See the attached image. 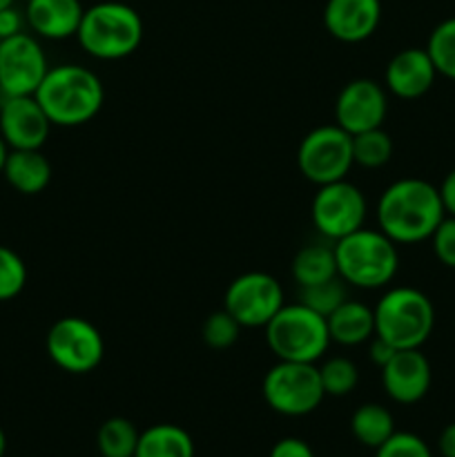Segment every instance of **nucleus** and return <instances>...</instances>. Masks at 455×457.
<instances>
[{
  "label": "nucleus",
  "instance_id": "f257e3e1",
  "mask_svg": "<svg viewBox=\"0 0 455 457\" xmlns=\"http://www.w3.org/2000/svg\"><path fill=\"white\" fill-rule=\"evenodd\" d=\"M377 228L395 244H419L431 239L446 217L440 190L424 179L406 177L391 183L377 201Z\"/></svg>",
  "mask_w": 455,
  "mask_h": 457
},
{
  "label": "nucleus",
  "instance_id": "f03ea898",
  "mask_svg": "<svg viewBox=\"0 0 455 457\" xmlns=\"http://www.w3.org/2000/svg\"><path fill=\"white\" fill-rule=\"evenodd\" d=\"M36 101L58 128H79L89 123L105 103L103 80L79 62L49 67L36 89Z\"/></svg>",
  "mask_w": 455,
  "mask_h": 457
},
{
  "label": "nucleus",
  "instance_id": "7ed1b4c3",
  "mask_svg": "<svg viewBox=\"0 0 455 457\" xmlns=\"http://www.w3.org/2000/svg\"><path fill=\"white\" fill-rule=\"evenodd\" d=\"M79 45L98 61H120L141 47L143 18L123 0H105L85 9Z\"/></svg>",
  "mask_w": 455,
  "mask_h": 457
},
{
  "label": "nucleus",
  "instance_id": "20e7f679",
  "mask_svg": "<svg viewBox=\"0 0 455 457\" xmlns=\"http://www.w3.org/2000/svg\"><path fill=\"white\" fill-rule=\"evenodd\" d=\"M335 262L339 279L355 288L377 290L393 281L400 268L397 244L382 230L360 228L352 235L335 241Z\"/></svg>",
  "mask_w": 455,
  "mask_h": 457
},
{
  "label": "nucleus",
  "instance_id": "39448f33",
  "mask_svg": "<svg viewBox=\"0 0 455 457\" xmlns=\"http://www.w3.org/2000/svg\"><path fill=\"white\" fill-rule=\"evenodd\" d=\"M375 312V335L397 351L422 348L435 328L433 302L418 288L397 286L388 288L377 299Z\"/></svg>",
  "mask_w": 455,
  "mask_h": 457
},
{
  "label": "nucleus",
  "instance_id": "423d86ee",
  "mask_svg": "<svg viewBox=\"0 0 455 457\" xmlns=\"http://www.w3.org/2000/svg\"><path fill=\"white\" fill-rule=\"evenodd\" d=\"M268 348L277 360L315 364L326 355L330 342L328 321L303 303H284L266 326Z\"/></svg>",
  "mask_w": 455,
  "mask_h": 457
},
{
  "label": "nucleus",
  "instance_id": "0eeeda50",
  "mask_svg": "<svg viewBox=\"0 0 455 457\" xmlns=\"http://www.w3.org/2000/svg\"><path fill=\"white\" fill-rule=\"evenodd\" d=\"M261 395L275 413L285 418H303L319 409L326 393L315 364L277 360L263 378Z\"/></svg>",
  "mask_w": 455,
  "mask_h": 457
},
{
  "label": "nucleus",
  "instance_id": "6e6552de",
  "mask_svg": "<svg viewBox=\"0 0 455 457\" xmlns=\"http://www.w3.org/2000/svg\"><path fill=\"white\" fill-rule=\"evenodd\" d=\"M297 165L299 172L317 187L342 181L355 165L352 137L337 123L310 129L299 143Z\"/></svg>",
  "mask_w": 455,
  "mask_h": 457
},
{
  "label": "nucleus",
  "instance_id": "1a4fd4ad",
  "mask_svg": "<svg viewBox=\"0 0 455 457\" xmlns=\"http://www.w3.org/2000/svg\"><path fill=\"white\" fill-rule=\"evenodd\" d=\"M45 346H47L49 360L71 375L92 373L105 357V342H103L101 330L85 317L76 315L54 321Z\"/></svg>",
  "mask_w": 455,
  "mask_h": 457
},
{
  "label": "nucleus",
  "instance_id": "9d476101",
  "mask_svg": "<svg viewBox=\"0 0 455 457\" xmlns=\"http://www.w3.org/2000/svg\"><path fill=\"white\" fill-rule=\"evenodd\" d=\"M366 214H368V204L364 192L346 179L317 187L310 205L312 226L333 244L364 228Z\"/></svg>",
  "mask_w": 455,
  "mask_h": 457
},
{
  "label": "nucleus",
  "instance_id": "9b49d317",
  "mask_svg": "<svg viewBox=\"0 0 455 457\" xmlns=\"http://www.w3.org/2000/svg\"><path fill=\"white\" fill-rule=\"evenodd\" d=\"M285 303L284 288L268 272H244L235 277L223 295V308L244 328H263Z\"/></svg>",
  "mask_w": 455,
  "mask_h": 457
},
{
  "label": "nucleus",
  "instance_id": "f8f14e48",
  "mask_svg": "<svg viewBox=\"0 0 455 457\" xmlns=\"http://www.w3.org/2000/svg\"><path fill=\"white\" fill-rule=\"evenodd\" d=\"M49 71L47 56L31 34L12 36L0 43V94L34 96Z\"/></svg>",
  "mask_w": 455,
  "mask_h": 457
},
{
  "label": "nucleus",
  "instance_id": "ddd939ff",
  "mask_svg": "<svg viewBox=\"0 0 455 457\" xmlns=\"http://www.w3.org/2000/svg\"><path fill=\"white\" fill-rule=\"evenodd\" d=\"M388 114L386 87L377 80L355 79L342 87L335 101V120L348 134L382 128Z\"/></svg>",
  "mask_w": 455,
  "mask_h": 457
},
{
  "label": "nucleus",
  "instance_id": "4468645a",
  "mask_svg": "<svg viewBox=\"0 0 455 457\" xmlns=\"http://www.w3.org/2000/svg\"><path fill=\"white\" fill-rule=\"evenodd\" d=\"M52 120L36 96H4L0 103V137L9 150H40Z\"/></svg>",
  "mask_w": 455,
  "mask_h": 457
},
{
  "label": "nucleus",
  "instance_id": "2eb2a0df",
  "mask_svg": "<svg viewBox=\"0 0 455 457\" xmlns=\"http://www.w3.org/2000/svg\"><path fill=\"white\" fill-rule=\"evenodd\" d=\"M379 370H382L384 393L397 404H418L431 391V361L426 360V355L419 348L397 351L391 357V361L384 364Z\"/></svg>",
  "mask_w": 455,
  "mask_h": 457
},
{
  "label": "nucleus",
  "instance_id": "dca6fc26",
  "mask_svg": "<svg viewBox=\"0 0 455 457\" xmlns=\"http://www.w3.org/2000/svg\"><path fill=\"white\" fill-rule=\"evenodd\" d=\"M437 79V70L428 56L426 47H409L397 52L388 61L384 71V87L397 98L415 101L431 92Z\"/></svg>",
  "mask_w": 455,
  "mask_h": 457
},
{
  "label": "nucleus",
  "instance_id": "f3484780",
  "mask_svg": "<svg viewBox=\"0 0 455 457\" xmlns=\"http://www.w3.org/2000/svg\"><path fill=\"white\" fill-rule=\"evenodd\" d=\"M382 21V0H328L324 27L342 43H361L377 31Z\"/></svg>",
  "mask_w": 455,
  "mask_h": 457
},
{
  "label": "nucleus",
  "instance_id": "a211bd4d",
  "mask_svg": "<svg viewBox=\"0 0 455 457\" xmlns=\"http://www.w3.org/2000/svg\"><path fill=\"white\" fill-rule=\"evenodd\" d=\"M83 13L80 0H31L25 9L27 25L47 40H65L79 34Z\"/></svg>",
  "mask_w": 455,
  "mask_h": 457
},
{
  "label": "nucleus",
  "instance_id": "6ab92c4d",
  "mask_svg": "<svg viewBox=\"0 0 455 457\" xmlns=\"http://www.w3.org/2000/svg\"><path fill=\"white\" fill-rule=\"evenodd\" d=\"M3 177L21 195H40L52 181V163L40 150H9Z\"/></svg>",
  "mask_w": 455,
  "mask_h": 457
},
{
  "label": "nucleus",
  "instance_id": "aec40b11",
  "mask_svg": "<svg viewBox=\"0 0 455 457\" xmlns=\"http://www.w3.org/2000/svg\"><path fill=\"white\" fill-rule=\"evenodd\" d=\"M330 342L339 346H360L375 335V312L368 303L346 299L335 312L326 317Z\"/></svg>",
  "mask_w": 455,
  "mask_h": 457
},
{
  "label": "nucleus",
  "instance_id": "412c9836",
  "mask_svg": "<svg viewBox=\"0 0 455 457\" xmlns=\"http://www.w3.org/2000/svg\"><path fill=\"white\" fill-rule=\"evenodd\" d=\"M194 440L177 424H152L141 431L134 457H194Z\"/></svg>",
  "mask_w": 455,
  "mask_h": 457
},
{
  "label": "nucleus",
  "instance_id": "4be33fe9",
  "mask_svg": "<svg viewBox=\"0 0 455 457\" xmlns=\"http://www.w3.org/2000/svg\"><path fill=\"white\" fill-rule=\"evenodd\" d=\"M293 279L299 288L303 286L324 284V281L337 279V262H335V245L330 244H308L294 254Z\"/></svg>",
  "mask_w": 455,
  "mask_h": 457
},
{
  "label": "nucleus",
  "instance_id": "5701e85b",
  "mask_svg": "<svg viewBox=\"0 0 455 457\" xmlns=\"http://www.w3.org/2000/svg\"><path fill=\"white\" fill-rule=\"evenodd\" d=\"M351 433L366 449H379L395 433V420L386 406L377 402L357 406L351 415Z\"/></svg>",
  "mask_w": 455,
  "mask_h": 457
},
{
  "label": "nucleus",
  "instance_id": "b1692460",
  "mask_svg": "<svg viewBox=\"0 0 455 457\" xmlns=\"http://www.w3.org/2000/svg\"><path fill=\"white\" fill-rule=\"evenodd\" d=\"M138 431L128 418H110L96 433V449L101 457H134L138 445Z\"/></svg>",
  "mask_w": 455,
  "mask_h": 457
},
{
  "label": "nucleus",
  "instance_id": "393cba45",
  "mask_svg": "<svg viewBox=\"0 0 455 457\" xmlns=\"http://www.w3.org/2000/svg\"><path fill=\"white\" fill-rule=\"evenodd\" d=\"M352 159L366 170L384 168L393 159V138L384 128L352 134Z\"/></svg>",
  "mask_w": 455,
  "mask_h": 457
},
{
  "label": "nucleus",
  "instance_id": "a878e982",
  "mask_svg": "<svg viewBox=\"0 0 455 457\" xmlns=\"http://www.w3.org/2000/svg\"><path fill=\"white\" fill-rule=\"evenodd\" d=\"M317 369H319L324 393L330 397L351 395L357 388V384H360V369L348 357H330V360H326Z\"/></svg>",
  "mask_w": 455,
  "mask_h": 457
},
{
  "label": "nucleus",
  "instance_id": "bb28decb",
  "mask_svg": "<svg viewBox=\"0 0 455 457\" xmlns=\"http://www.w3.org/2000/svg\"><path fill=\"white\" fill-rule=\"evenodd\" d=\"M426 52L435 65L437 74L455 80V16L442 21L431 31L426 43Z\"/></svg>",
  "mask_w": 455,
  "mask_h": 457
},
{
  "label": "nucleus",
  "instance_id": "cd10ccee",
  "mask_svg": "<svg viewBox=\"0 0 455 457\" xmlns=\"http://www.w3.org/2000/svg\"><path fill=\"white\" fill-rule=\"evenodd\" d=\"M346 299V288H343L339 277L337 279L324 281V284L303 286V288H299V303L308 306L310 311L319 312L321 317H328L330 312L337 311Z\"/></svg>",
  "mask_w": 455,
  "mask_h": 457
},
{
  "label": "nucleus",
  "instance_id": "c85d7f7f",
  "mask_svg": "<svg viewBox=\"0 0 455 457\" xmlns=\"http://www.w3.org/2000/svg\"><path fill=\"white\" fill-rule=\"evenodd\" d=\"M241 328L244 326L226 308H221V311L208 315V320L203 321V328H201V335H203V342L210 348H214V351H226V348L235 346Z\"/></svg>",
  "mask_w": 455,
  "mask_h": 457
},
{
  "label": "nucleus",
  "instance_id": "c756f323",
  "mask_svg": "<svg viewBox=\"0 0 455 457\" xmlns=\"http://www.w3.org/2000/svg\"><path fill=\"white\" fill-rule=\"evenodd\" d=\"M27 284V266L18 253L0 245V302L16 299Z\"/></svg>",
  "mask_w": 455,
  "mask_h": 457
},
{
  "label": "nucleus",
  "instance_id": "7c9ffc66",
  "mask_svg": "<svg viewBox=\"0 0 455 457\" xmlns=\"http://www.w3.org/2000/svg\"><path fill=\"white\" fill-rule=\"evenodd\" d=\"M375 457H433V451L415 433L395 431L379 449H375Z\"/></svg>",
  "mask_w": 455,
  "mask_h": 457
},
{
  "label": "nucleus",
  "instance_id": "2f4dec72",
  "mask_svg": "<svg viewBox=\"0 0 455 457\" xmlns=\"http://www.w3.org/2000/svg\"><path fill=\"white\" fill-rule=\"evenodd\" d=\"M431 244L437 262H440L442 266L453 268L455 270V217H449V214H446V217L442 219V223L431 235Z\"/></svg>",
  "mask_w": 455,
  "mask_h": 457
},
{
  "label": "nucleus",
  "instance_id": "473e14b6",
  "mask_svg": "<svg viewBox=\"0 0 455 457\" xmlns=\"http://www.w3.org/2000/svg\"><path fill=\"white\" fill-rule=\"evenodd\" d=\"M27 18L21 9H16L13 4L0 9V40H7L12 36H18L25 31Z\"/></svg>",
  "mask_w": 455,
  "mask_h": 457
},
{
  "label": "nucleus",
  "instance_id": "72a5a7b5",
  "mask_svg": "<svg viewBox=\"0 0 455 457\" xmlns=\"http://www.w3.org/2000/svg\"><path fill=\"white\" fill-rule=\"evenodd\" d=\"M268 457H315L310 445L299 437H281L275 446L270 449Z\"/></svg>",
  "mask_w": 455,
  "mask_h": 457
},
{
  "label": "nucleus",
  "instance_id": "f704fd0d",
  "mask_svg": "<svg viewBox=\"0 0 455 457\" xmlns=\"http://www.w3.org/2000/svg\"><path fill=\"white\" fill-rule=\"evenodd\" d=\"M395 353H397V348H393L391 344L384 342L382 337H377V335H373V337H370L368 357H370V361L377 366V369H382L384 364H388V361H391V357L395 355Z\"/></svg>",
  "mask_w": 455,
  "mask_h": 457
},
{
  "label": "nucleus",
  "instance_id": "c9c22d12",
  "mask_svg": "<svg viewBox=\"0 0 455 457\" xmlns=\"http://www.w3.org/2000/svg\"><path fill=\"white\" fill-rule=\"evenodd\" d=\"M437 190H440L444 212L449 214V217H455V168L446 174L444 181L440 183V187H437Z\"/></svg>",
  "mask_w": 455,
  "mask_h": 457
},
{
  "label": "nucleus",
  "instance_id": "e433bc0d",
  "mask_svg": "<svg viewBox=\"0 0 455 457\" xmlns=\"http://www.w3.org/2000/svg\"><path fill=\"white\" fill-rule=\"evenodd\" d=\"M437 451L442 457H455V422L446 424L437 437Z\"/></svg>",
  "mask_w": 455,
  "mask_h": 457
},
{
  "label": "nucleus",
  "instance_id": "4c0bfd02",
  "mask_svg": "<svg viewBox=\"0 0 455 457\" xmlns=\"http://www.w3.org/2000/svg\"><path fill=\"white\" fill-rule=\"evenodd\" d=\"M7 154H9V145L4 143V138L0 137V174H3V168H4V161H7Z\"/></svg>",
  "mask_w": 455,
  "mask_h": 457
},
{
  "label": "nucleus",
  "instance_id": "58836bf2",
  "mask_svg": "<svg viewBox=\"0 0 455 457\" xmlns=\"http://www.w3.org/2000/svg\"><path fill=\"white\" fill-rule=\"evenodd\" d=\"M4 451H7V436H4V431L0 428V457H4Z\"/></svg>",
  "mask_w": 455,
  "mask_h": 457
},
{
  "label": "nucleus",
  "instance_id": "ea45409f",
  "mask_svg": "<svg viewBox=\"0 0 455 457\" xmlns=\"http://www.w3.org/2000/svg\"><path fill=\"white\" fill-rule=\"evenodd\" d=\"M9 4H13V0H0V9L9 7Z\"/></svg>",
  "mask_w": 455,
  "mask_h": 457
},
{
  "label": "nucleus",
  "instance_id": "a19ab883",
  "mask_svg": "<svg viewBox=\"0 0 455 457\" xmlns=\"http://www.w3.org/2000/svg\"><path fill=\"white\" fill-rule=\"evenodd\" d=\"M25 3H31V0H25Z\"/></svg>",
  "mask_w": 455,
  "mask_h": 457
},
{
  "label": "nucleus",
  "instance_id": "79ce46f5",
  "mask_svg": "<svg viewBox=\"0 0 455 457\" xmlns=\"http://www.w3.org/2000/svg\"><path fill=\"white\" fill-rule=\"evenodd\" d=\"M0 43H3V40H0Z\"/></svg>",
  "mask_w": 455,
  "mask_h": 457
}]
</instances>
